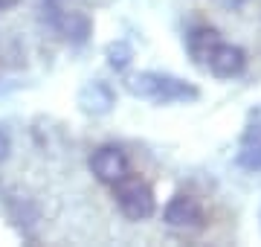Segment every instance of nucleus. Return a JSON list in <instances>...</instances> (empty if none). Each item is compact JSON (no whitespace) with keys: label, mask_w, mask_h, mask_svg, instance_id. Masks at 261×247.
<instances>
[{"label":"nucleus","mask_w":261,"mask_h":247,"mask_svg":"<svg viewBox=\"0 0 261 247\" xmlns=\"http://www.w3.org/2000/svg\"><path fill=\"white\" fill-rule=\"evenodd\" d=\"M235 160L247 171H261V125H250L244 131Z\"/></svg>","instance_id":"obj_9"},{"label":"nucleus","mask_w":261,"mask_h":247,"mask_svg":"<svg viewBox=\"0 0 261 247\" xmlns=\"http://www.w3.org/2000/svg\"><path fill=\"white\" fill-rule=\"evenodd\" d=\"M218 41H221V32H218V29L209 27V23H197V27H192L186 32V41H183V44H186L189 58H192L197 67H206L212 50L218 47Z\"/></svg>","instance_id":"obj_7"},{"label":"nucleus","mask_w":261,"mask_h":247,"mask_svg":"<svg viewBox=\"0 0 261 247\" xmlns=\"http://www.w3.org/2000/svg\"><path fill=\"white\" fill-rule=\"evenodd\" d=\"M75 105L84 116H108L116 108V90L102 79L84 82L75 93Z\"/></svg>","instance_id":"obj_5"},{"label":"nucleus","mask_w":261,"mask_h":247,"mask_svg":"<svg viewBox=\"0 0 261 247\" xmlns=\"http://www.w3.org/2000/svg\"><path fill=\"white\" fill-rule=\"evenodd\" d=\"M125 90L137 99L145 102H157V105H174V102H197V90L192 82L171 73H157V70H140V73H130L125 79Z\"/></svg>","instance_id":"obj_1"},{"label":"nucleus","mask_w":261,"mask_h":247,"mask_svg":"<svg viewBox=\"0 0 261 247\" xmlns=\"http://www.w3.org/2000/svg\"><path fill=\"white\" fill-rule=\"evenodd\" d=\"M9 152H12V140H9V134L0 128V163L9 157Z\"/></svg>","instance_id":"obj_11"},{"label":"nucleus","mask_w":261,"mask_h":247,"mask_svg":"<svg viewBox=\"0 0 261 247\" xmlns=\"http://www.w3.org/2000/svg\"><path fill=\"white\" fill-rule=\"evenodd\" d=\"M49 12H53L56 29L70 44H84L87 41V35H90V20H87V15H82V12H58V6H53Z\"/></svg>","instance_id":"obj_8"},{"label":"nucleus","mask_w":261,"mask_h":247,"mask_svg":"<svg viewBox=\"0 0 261 247\" xmlns=\"http://www.w3.org/2000/svg\"><path fill=\"white\" fill-rule=\"evenodd\" d=\"M163 221L171 230H180V233H200L206 227V212L197 198L180 192L174 198H168L166 209H163Z\"/></svg>","instance_id":"obj_3"},{"label":"nucleus","mask_w":261,"mask_h":247,"mask_svg":"<svg viewBox=\"0 0 261 247\" xmlns=\"http://www.w3.org/2000/svg\"><path fill=\"white\" fill-rule=\"evenodd\" d=\"M18 0H0V9H9V6H15Z\"/></svg>","instance_id":"obj_12"},{"label":"nucleus","mask_w":261,"mask_h":247,"mask_svg":"<svg viewBox=\"0 0 261 247\" xmlns=\"http://www.w3.org/2000/svg\"><path fill=\"white\" fill-rule=\"evenodd\" d=\"M105 58H108V67H111V70L125 73L130 67V61H134V50H130L128 41H113V44H108V50H105Z\"/></svg>","instance_id":"obj_10"},{"label":"nucleus","mask_w":261,"mask_h":247,"mask_svg":"<svg viewBox=\"0 0 261 247\" xmlns=\"http://www.w3.org/2000/svg\"><path fill=\"white\" fill-rule=\"evenodd\" d=\"M90 171H93V178L105 186H113L116 181H122L125 175H130V160L128 154L122 152L119 145H99L93 154H90V160H87Z\"/></svg>","instance_id":"obj_4"},{"label":"nucleus","mask_w":261,"mask_h":247,"mask_svg":"<svg viewBox=\"0 0 261 247\" xmlns=\"http://www.w3.org/2000/svg\"><path fill=\"white\" fill-rule=\"evenodd\" d=\"M206 70L215 79H238L247 70V53L238 44L218 41V47L212 50V56L206 61Z\"/></svg>","instance_id":"obj_6"},{"label":"nucleus","mask_w":261,"mask_h":247,"mask_svg":"<svg viewBox=\"0 0 261 247\" xmlns=\"http://www.w3.org/2000/svg\"><path fill=\"white\" fill-rule=\"evenodd\" d=\"M113 201L128 221H145L157 212V198L148 183L137 175H125L113 183Z\"/></svg>","instance_id":"obj_2"}]
</instances>
